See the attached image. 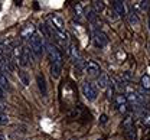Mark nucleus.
I'll return each instance as SVG.
<instances>
[{
  "instance_id": "obj_8",
  "label": "nucleus",
  "mask_w": 150,
  "mask_h": 140,
  "mask_svg": "<svg viewBox=\"0 0 150 140\" xmlns=\"http://www.w3.org/2000/svg\"><path fill=\"white\" fill-rule=\"evenodd\" d=\"M85 72H87L88 77H98L101 71H100V66H98L97 62L88 61V62L85 64Z\"/></svg>"
},
{
  "instance_id": "obj_19",
  "label": "nucleus",
  "mask_w": 150,
  "mask_h": 140,
  "mask_svg": "<svg viewBox=\"0 0 150 140\" xmlns=\"http://www.w3.org/2000/svg\"><path fill=\"white\" fill-rule=\"evenodd\" d=\"M142 119H143V123H144L146 126H150V110L143 108V111H142Z\"/></svg>"
},
{
  "instance_id": "obj_1",
  "label": "nucleus",
  "mask_w": 150,
  "mask_h": 140,
  "mask_svg": "<svg viewBox=\"0 0 150 140\" xmlns=\"http://www.w3.org/2000/svg\"><path fill=\"white\" fill-rule=\"evenodd\" d=\"M45 51L49 55V61H51V74L54 78H58L62 72V66H64V55L61 52V49L52 45L51 42L45 43Z\"/></svg>"
},
{
  "instance_id": "obj_26",
  "label": "nucleus",
  "mask_w": 150,
  "mask_h": 140,
  "mask_svg": "<svg viewBox=\"0 0 150 140\" xmlns=\"http://www.w3.org/2000/svg\"><path fill=\"white\" fill-rule=\"evenodd\" d=\"M4 100V90L0 87V101H3Z\"/></svg>"
},
{
  "instance_id": "obj_22",
  "label": "nucleus",
  "mask_w": 150,
  "mask_h": 140,
  "mask_svg": "<svg viewBox=\"0 0 150 140\" xmlns=\"http://www.w3.org/2000/svg\"><path fill=\"white\" fill-rule=\"evenodd\" d=\"M9 123V117L4 113H0V126H6Z\"/></svg>"
},
{
  "instance_id": "obj_16",
  "label": "nucleus",
  "mask_w": 150,
  "mask_h": 140,
  "mask_svg": "<svg viewBox=\"0 0 150 140\" xmlns=\"http://www.w3.org/2000/svg\"><path fill=\"white\" fill-rule=\"evenodd\" d=\"M127 18H129V22H130L131 26H139L140 25V20H139V16H137V13L133 10L130 13H127Z\"/></svg>"
},
{
  "instance_id": "obj_10",
  "label": "nucleus",
  "mask_w": 150,
  "mask_h": 140,
  "mask_svg": "<svg viewBox=\"0 0 150 140\" xmlns=\"http://www.w3.org/2000/svg\"><path fill=\"white\" fill-rule=\"evenodd\" d=\"M114 101H115V104H117L120 113H126V111H127L129 103H127V100H126L124 94H117V95L114 97Z\"/></svg>"
},
{
  "instance_id": "obj_28",
  "label": "nucleus",
  "mask_w": 150,
  "mask_h": 140,
  "mask_svg": "<svg viewBox=\"0 0 150 140\" xmlns=\"http://www.w3.org/2000/svg\"><path fill=\"white\" fill-rule=\"evenodd\" d=\"M149 29H150V15H149Z\"/></svg>"
},
{
  "instance_id": "obj_4",
  "label": "nucleus",
  "mask_w": 150,
  "mask_h": 140,
  "mask_svg": "<svg viewBox=\"0 0 150 140\" xmlns=\"http://www.w3.org/2000/svg\"><path fill=\"white\" fill-rule=\"evenodd\" d=\"M68 55H69V58H71L75 68H76L78 71H81V69H82V65H84V59H82V57H81V54L78 52V49H76L75 45H69V46H68Z\"/></svg>"
},
{
  "instance_id": "obj_3",
  "label": "nucleus",
  "mask_w": 150,
  "mask_h": 140,
  "mask_svg": "<svg viewBox=\"0 0 150 140\" xmlns=\"http://www.w3.org/2000/svg\"><path fill=\"white\" fill-rule=\"evenodd\" d=\"M81 91H82V95H84L88 101H95L97 97H98V88L94 85L93 82H90V81L82 82Z\"/></svg>"
},
{
  "instance_id": "obj_29",
  "label": "nucleus",
  "mask_w": 150,
  "mask_h": 140,
  "mask_svg": "<svg viewBox=\"0 0 150 140\" xmlns=\"http://www.w3.org/2000/svg\"><path fill=\"white\" fill-rule=\"evenodd\" d=\"M100 140H103V139H100Z\"/></svg>"
},
{
  "instance_id": "obj_12",
  "label": "nucleus",
  "mask_w": 150,
  "mask_h": 140,
  "mask_svg": "<svg viewBox=\"0 0 150 140\" xmlns=\"http://www.w3.org/2000/svg\"><path fill=\"white\" fill-rule=\"evenodd\" d=\"M110 85V78H108V75L105 74V72H100V75L97 77V88H100V90H105L107 87Z\"/></svg>"
},
{
  "instance_id": "obj_15",
  "label": "nucleus",
  "mask_w": 150,
  "mask_h": 140,
  "mask_svg": "<svg viewBox=\"0 0 150 140\" xmlns=\"http://www.w3.org/2000/svg\"><path fill=\"white\" fill-rule=\"evenodd\" d=\"M33 33H35V28H33V25H28V26L22 30V33H20V35H22V38H23V39L29 40L30 38H32V35H33Z\"/></svg>"
},
{
  "instance_id": "obj_6",
  "label": "nucleus",
  "mask_w": 150,
  "mask_h": 140,
  "mask_svg": "<svg viewBox=\"0 0 150 140\" xmlns=\"http://www.w3.org/2000/svg\"><path fill=\"white\" fill-rule=\"evenodd\" d=\"M94 43H95V46L97 48H105L107 45H108V38H107V35L104 33V32H101V30H95L94 32Z\"/></svg>"
},
{
  "instance_id": "obj_13",
  "label": "nucleus",
  "mask_w": 150,
  "mask_h": 140,
  "mask_svg": "<svg viewBox=\"0 0 150 140\" xmlns=\"http://www.w3.org/2000/svg\"><path fill=\"white\" fill-rule=\"evenodd\" d=\"M84 13H85V18H87V20H88L93 26H97V25H98V15L94 12V9H87Z\"/></svg>"
},
{
  "instance_id": "obj_17",
  "label": "nucleus",
  "mask_w": 150,
  "mask_h": 140,
  "mask_svg": "<svg viewBox=\"0 0 150 140\" xmlns=\"http://www.w3.org/2000/svg\"><path fill=\"white\" fill-rule=\"evenodd\" d=\"M19 80L22 81V84H23L25 87L29 85V75H28V72H26L25 69H20V71H19Z\"/></svg>"
},
{
  "instance_id": "obj_14",
  "label": "nucleus",
  "mask_w": 150,
  "mask_h": 140,
  "mask_svg": "<svg viewBox=\"0 0 150 140\" xmlns=\"http://www.w3.org/2000/svg\"><path fill=\"white\" fill-rule=\"evenodd\" d=\"M39 30H40V36L45 38V39H48V42H49V39L52 38V32H51L49 26H48L46 23H42V25L39 26Z\"/></svg>"
},
{
  "instance_id": "obj_11",
  "label": "nucleus",
  "mask_w": 150,
  "mask_h": 140,
  "mask_svg": "<svg viewBox=\"0 0 150 140\" xmlns=\"http://www.w3.org/2000/svg\"><path fill=\"white\" fill-rule=\"evenodd\" d=\"M36 82H38V87H39V91L43 97L48 95V87H46V80H45V75L42 72H39L36 75Z\"/></svg>"
},
{
  "instance_id": "obj_23",
  "label": "nucleus",
  "mask_w": 150,
  "mask_h": 140,
  "mask_svg": "<svg viewBox=\"0 0 150 140\" xmlns=\"http://www.w3.org/2000/svg\"><path fill=\"white\" fill-rule=\"evenodd\" d=\"M111 84H112V82H111ZM114 90H115V88H114V85H111V87L108 88V91H107V94H108V95H107V97H108V100L114 98Z\"/></svg>"
},
{
  "instance_id": "obj_25",
  "label": "nucleus",
  "mask_w": 150,
  "mask_h": 140,
  "mask_svg": "<svg viewBox=\"0 0 150 140\" xmlns=\"http://www.w3.org/2000/svg\"><path fill=\"white\" fill-rule=\"evenodd\" d=\"M108 121V117H107V114H101V117H100V123L101 124H105Z\"/></svg>"
},
{
  "instance_id": "obj_7",
  "label": "nucleus",
  "mask_w": 150,
  "mask_h": 140,
  "mask_svg": "<svg viewBox=\"0 0 150 140\" xmlns=\"http://www.w3.org/2000/svg\"><path fill=\"white\" fill-rule=\"evenodd\" d=\"M123 129H124V133L127 136L129 140H136V130H134V126H133V120L130 117H127L124 123H123Z\"/></svg>"
},
{
  "instance_id": "obj_27",
  "label": "nucleus",
  "mask_w": 150,
  "mask_h": 140,
  "mask_svg": "<svg viewBox=\"0 0 150 140\" xmlns=\"http://www.w3.org/2000/svg\"><path fill=\"white\" fill-rule=\"evenodd\" d=\"M0 140H6V139H4V136H3V134H0Z\"/></svg>"
},
{
  "instance_id": "obj_24",
  "label": "nucleus",
  "mask_w": 150,
  "mask_h": 140,
  "mask_svg": "<svg viewBox=\"0 0 150 140\" xmlns=\"http://www.w3.org/2000/svg\"><path fill=\"white\" fill-rule=\"evenodd\" d=\"M140 6L143 10H150V1H140Z\"/></svg>"
},
{
  "instance_id": "obj_9",
  "label": "nucleus",
  "mask_w": 150,
  "mask_h": 140,
  "mask_svg": "<svg viewBox=\"0 0 150 140\" xmlns=\"http://www.w3.org/2000/svg\"><path fill=\"white\" fill-rule=\"evenodd\" d=\"M112 9H114V12H115L120 18H127V7H126L124 1L114 0V1H112Z\"/></svg>"
},
{
  "instance_id": "obj_20",
  "label": "nucleus",
  "mask_w": 150,
  "mask_h": 140,
  "mask_svg": "<svg viewBox=\"0 0 150 140\" xmlns=\"http://www.w3.org/2000/svg\"><path fill=\"white\" fill-rule=\"evenodd\" d=\"M104 1H94V12L98 15V13H101V12H104Z\"/></svg>"
},
{
  "instance_id": "obj_18",
  "label": "nucleus",
  "mask_w": 150,
  "mask_h": 140,
  "mask_svg": "<svg viewBox=\"0 0 150 140\" xmlns=\"http://www.w3.org/2000/svg\"><path fill=\"white\" fill-rule=\"evenodd\" d=\"M140 84H142V88L143 90H150V77L149 75H143L142 80H140Z\"/></svg>"
},
{
  "instance_id": "obj_2",
  "label": "nucleus",
  "mask_w": 150,
  "mask_h": 140,
  "mask_svg": "<svg viewBox=\"0 0 150 140\" xmlns=\"http://www.w3.org/2000/svg\"><path fill=\"white\" fill-rule=\"evenodd\" d=\"M30 52L33 54V57L36 58H42L43 54H45V42H43V38L40 36V33L35 32L32 35V38L29 39V46Z\"/></svg>"
},
{
  "instance_id": "obj_21",
  "label": "nucleus",
  "mask_w": 150,
  "mask_h": 140,
  "mask_svg": "<svg viewBox=\"0 0 150 140\" xmlns=\"http://www.w3.org/2000/svg\"><path fill=\"white\" fill-rule=\"evenodd\" d=\"M74 9H75V15H76V18H78V19H81V18L84 16V10H82V6H81L79 3H75V4H74Z\"/></svg>"
},
{
  "instance_id": "obj_5",
  "label": "nucleus",
  "mask_w": 150,
  "mask_h": 140,
  "mask_svg": "<svg viewBox=\"0 0 150 140\" xmlns=\"http://www.w3.org/2000/svg\"><path fill=\"white\" fill-rule=\"evenodd\" d=\"M51 29V28H49ZM54 35H55L56 42L62 46V48H68V43H69V36L67 33L65 29H61V30H51Z\"/></svg>"
}]
</instances>
